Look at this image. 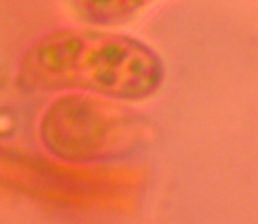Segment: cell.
<instances>
[{
  "label": "cell",
  "mask_w": 258,
  "mask_h": 224,
  "mask_svg": "<svg viewBox=\"0 0 258 224\" xmlns=\"http://www.w3.org/2000/svg\"><path fill=\"white\" fill-rule=\"evenodd\" d=\"M163 63L130 35L100 28H58L25 51L18 82L28 91H83L144 100L160 88Z\"/></svg>",
  "instance_id": "1"
},
{
  "label": "cell",
  "mask_w": 258,
  "mask_h": 224,
  "mask_svg": "<svg viewBox=\"0 0 258 224\" xmlns=\"http://www.w3.org/2000/svg\"><path fill=\"white\" fill-rule=\"evenodd\" d=\"M139 125L130 110L105 98L67 95L46 109L41 135L49 151L69 160L116 156L137 142Z\"/></svg>",
  "instance_id": "2"
},
{
  "label": "cell",
  "mask_w": 258,
  "mask_h": 224,
  "mask_svg": "<svg viewBox=\"0 0 258 224\" xmlns=\"http://www.w3.org/2000/svg\"><path fill=\"white\" fill-rule=\"evenodd\" d=\"M155 0H76L78 14L95 27H116L132 20Z\"/></svg>",
  "instance_id": "3"
}]
</instances>
